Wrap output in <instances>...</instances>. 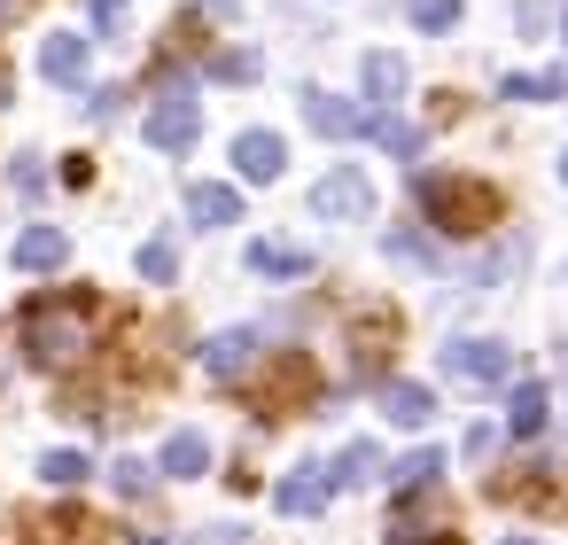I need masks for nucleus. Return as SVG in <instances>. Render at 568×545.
Here are the masks:
<instances>
[{"mask_svg": "<svg viewBox=\"0 0 568 545\" xmlns=\"http://www.w3.org/2000/svg\"><path fill=\"white\" fill-rule=\"evenodd\" d=\"M382 413H389L397 428H428V421H436V397H428L420 382H382Z\"/></svg>", "mask_w": 568, "mask_h": 545, "instance_id": "nucleus-14", "label": "nucleus"}, {"mask_svg": "<svg viewBox=\"0 0 568 545\" xmlns=\"http://www.w3.org/2000/svg\"><path fill=\"white\" fill-rule=\"evenodd\" d=\"M397 94H405V63L397 55H366V102H382V110H397Z\"/></svg>", "mask_w": 568, "mask_h": 545, "instance_id": "nucleus-18", "label": "nucleus"}, {"mask_svg": "<svg viewBox=\"0 0 568 545\" xmlns=\"http://www.w3.org/2000/svg\"><path fill=\"white\" fill-rule=\"evenodd\" d=\"M560 180H568V157H560Z\"/></svg>", "mask_w": 568, "mask_h": 545, "instance_id": "nucleus-29", "label": "nucleus"}, {"mask_svg": "<svg viewBox=\"0 0 568 545\" xmlns=\"http://www.w3.org/2000/svg\"><path fill=\"white\" fill-rule=\"evenodd\" d=\"M71 258V234L63 226H24L17 234V273H55Z\"/></svg>", "mask_w": 568, "mask_h": 545, "instance_id": "nucleus-11", "label": "nucleus"}, {"mask_svg": "<svg viewBox=\"0 0 568 545\" xmlns=\"http://www.w3.org/2000/svg\"><path fill=\"white\" fill-rule=\"evenodd\" d=\"M560 32H568V24H560Z\"/></svg>", "mask_w": 568, "mask_h": 545, "instance_id": "nucleus-30", "label": "nucleus"}, {"mask_svg": "<svg viewBox=\"0 0 568 545\" xmlns=\"http://www.w3.org/2000/svg\"><path fill=\"white\" fill-rule=\"evenodd\" d=\"M172 273H180V242H172V234L141 242V281H172Z\"/></svg>", "mask_w": 568, "mask_h": 545, "instance_id": "nucleus-22", "label": "nucleus"}, {"mask_svg": "<svg viewBox=\"0 0 568 545\" xmlns=\"http://www.w3.org/2000/svg\"><path fill=\"white\" fill-rule=\"evenodd\" d=\"M125 9H133V0H94V32H102V40H110V32H118V24H125Z\"/></svg>", "mask_w": 568, "mask_h": 545, "instance_id": "nucleus-24", "label": "nucleus"}, {"mask_svg": "<svg viewBox=\"0 0 568 545\" xmlns=\"http://www.w3.org/2000/svg\"><path fill=\"white\" fill-rule=\"evenodd\" d=\"M506 545H537V537H506Z\"/></svg>", "mask_w": 568, "mask_h": 545, "instance_id": "nucleus-26", "label": "nucleus"}, {"mask_svg": "<svg viewBox=\"0 0 568 545\" xmlns=\"http://www.w3.org/2000/svg\"><path fill=\"white\" fill-rule=\"evenodd\" d=\"M405 17H413L420 32H452V24H459V0H405Z\"/></svg>", "mask_w": 568, "mask_h": 545, "instance_id": "nucleus-23", "label": "nucleus"}, {"mask_svg": "<svg viewBox=\"0 0 568 545\" xmlns=\"http://www.w3.org/2000/svg\"><path fill=\"white\" fill-rule=\"evenodd\" d=\"M436 475H444V452H405V460L389 467V491H397V498H413V491H428Z\"/></svg>", "mask_w": 568, "mask_h": 545, "instance_id": "nucleus-19", "label": "nucleus"}, {"mask_svg": "<svg viewBox=\"0 0 568 545\" xmlns=\"http://www.w3.org/2000/svg\"><path fill=\"white\" fill-rule=\"evenodd\" d=\"M141 133H149V149H195V141H203V102H195V87L172 79V87L156 94V110H149Z\"/></svg>", "mask_w": 568, "mask_h": 545, "instance_id": "nucleus-2", "label": "nucleus"}, {"mask_svg": "<svg viewBox=\"0 0 568 545\" xmlns=\"http://www.w3.org/2000/svg\"><path fill=\"white\" fill-rule=\"evenodd\" d=\"M40 475H48L55 491H79V483L94 475V460H87V452H48V460H40Z\"/></svg>", "mask_w": 568, "mask_h": 545, "instance_id": "nucleus-21", "label": "nucleus"}, {"mask_svg": "<svg viewBox=\"0 0 568 545\" xmlns=\"http://www.w3.org/2000/svg\"><path fill=\"white\" fill-rule=\"evenodd\" d=\"M9 9H17V0H0V17H9Z\"/></svg>", "mask_w": 568, "mask_h": 545, "instance_id": "nucleus-27", "label": "nucleus"}, {"mask_svg": "<svg viewBox=\"0 0 568 545\" xmlns=\"http://www.w3.org/2000/svg\"><path fill=\"white\" fill-rule=\"evenodd\" d=\"M312 211H320L327 226H358V219L374 211V180H366L358 164H335V172L312 188Z\"/></svg>", "mask_w": 568, "mask_h": 545, "instance_id": "nucleus-4", "label": "nucleus"}, {"mask_svg": "<svg viewBox=\"0 0 568 545\" xmlns=\"http://www.w3.org/2000/svg\"><path fill=\"white\" fill-rule=\"evenodd\" d=\"M281 164H288V141H281V133H257V125H250V133L234 141V172H242V180H281Z\"/></svg>", "mask_w": 568, "mask_h": 545, "instance_id": "nucleus-9", "label": "nucleus"}, {"mask_svg": "<svg viewBox=\"0 0 568 545\" xmlns=\"http://www.w3.org/2000/svg\"><path fill=\"white\" fill-rule=\"evenodd\" d=\"M506 102H568V71H506Z\"/></svg>", "mask_w": 568, "mask_h": 545, "instance_id": "nucleus-15", "label": "nucleus"}, {"mask_svg": "<svg viewBox=\"0 0 568 545\" xmlns=\"http://www.w3.org/2000/svg\"><path fill=\"white\" fill-rule=\"evenodd\" d=\"M273 498H281V514H320V506L335 498V475H327L320 460H304V467H288V475H281V491H273Z\"/></svg>", "mask_w": 568, "mask_h": 545, "instance_id": "nucleus-6", "label": "nucleus"}, {"mask_svg": "<svg viewBox=\"0 0 568 545\" xmlns=\"http://www.w3.org/2000/svg\"><path fill=\"white\" fill-rule=\"evenodd\" d=\"M79 343H87V335H79V304H32V312H24V359H32V366L55 374V366L79 359Z\"/></svg>", "mask_w": 568, "mask_h": 545, "instance_id": "nucleus-1", "label": "nucleus"}, {"mask_svg": "<svg viewBox=\"0 0 568 545\" xmlns=\"http://www.w3.org/2000/svg\"><path fill=\"white\" fill-rule=\"evenodd\" d=\"M366 133H374V141H382L389 157H405V164L420 157V125H405L397 110H366Z\"/></svg>", "mask_w": 568, "mask_h": 545, "instance_id": "nucleus-17", "label": "nucleus"}, {"mask_svg": "<svg viewBox=\"0 0 568 545\" xmlns=\"http://www.w3.org/2000/svg\"><path fill=\"white\" fill-rule=\"evenodd\" d=\"M545 428V382H514V397H506V436H537Z\"/></svg>", "mask_w": 568, "mask_h": 545, "instance_id": "nucleus-16", "label": "nucleus"}, {"mask_svg": "<svg viewBox=\"0 0 568 545\" xmlns=\"http://www.w3.org/2000/svg\"><path fill=\"white\" fill-rule=\"evenodd\" d=\"M304 125L320 141H351V133H366V110L343 102V94H304Z\"/></svg>", "mask_w": 568, "mask_h": 545, "instance_id": "nucleus-8", "label": "nucleus"}, {"mask_svg": "<svg viewBox=\"0 0 568 545\" xmlns=\"http://www.w3.org/2000/svg\"><path fill=\"white\" fill-rule=\"evenodd\" d=\"M374 467H382V452L358 436V444H343V452H335V467H327V475H335V483H374Z\"/></svg>", "mask_w": 568, "mask_h": 545, "instance_id": "nucleus-20", "label": "nucleus"}, {"mask_svg": "<svg viewBox=\"0 0 568 545\" xmlns=\"http://www.w3.org/2000/svg\"><path fill=\"white\" fill-rule=\"evenodd\" d=\"M40 71H48L55 87H87V71H94V48H87L79 32H55V40H40Z\"/></svg>", "mask_w": 568, "mask_h": 545, "instance_id": "nucleus-7", "label": "nucleus"}, {"mask_svg": "<svg viewBox=\"0 0 568 545\" xmlns=\"http://www.w3.org/2000/svg\"><path fill=\"white\" fill-rule=\"evenodd\" d=\"M0 102H9V79H0Z\"/></svg>", "mask_w": 568, "mask_h": 545, "instance_id": "nucleus-28", "label": "nucleus"}, {"mask_svg": "<svg viewBox=\"0 0 568 545\" xmlns=\"http://www.w3.org/2000/svg\"><path fill=\"white\" fill-rule=\"evenodd\" d=\"M444 374L490 390V382H514V351H506L498 335H452V343H444Z\"/></svg>", "mask_w": 568, "mask_h": 545, "instance_id": "nucleus-3", "label": "nucleus"}, {"mask_svg": "<svg viewBox=\"0 0 568 545\" xmlns=\"http://www.w3.org/2000/svg\"><path fill=\"white\" fill-rule=\"evenodd\" d=\"M257 366V327H219L211 343H203V374L211 382H242Z\"/></svg>", "mask_w": 568, "mask_h": 545, "instance_id": "nucleus-5", "label": "nucleus"}, {"mask_svg": "<svg viewBox=\"0 0 568 545\" xmlns=\"http://www.w3.org/2000/svg\"><path fill=\"white\" fill-rule=\"evenodd\" d=\"M187 219H195V226H234V219H242V195H234L226 180H195V188H187Z\"/></svg>", "mask_w": 568, "mask_h": 545, "instance_id": "nucleus-12", "label": "nucleus"}, {"mask_svg": "<svg viewBox=\"0 0 568 545\" xmlns=\"http://www.w3.org/2000/svg\"><path fill=\"white\" fill-rule=\"evenodd\" d=\"M250 273L257 281H304L312 250H296V242H250Z\"/></svg>", "mask_w": 568, "mask_h": 545, "instance_id": "nucleus-13", "label": "nucleus"}, {"mask_svg": "<svg viewBox=\"0 0 568 545\" xmlns=\"http://www.w3.org/2000/svg\"><path fill=\"white\" fill-rule=\"evenodd\" d=\"M156 475H180V483L187 475H211V436L203 428H172L164 452H156Z\"/></svg>", "mask_w": 568, "mask_h": 545, "instance_id": "nucleus-10", "label": "nucleus"}, {"mask_svg": "<svg viewBox=\"0 0 568 545\" xmlns=\"http://www.w3.org/2000/svg\"><path fill=\"white\" fill-rule=\"evenodd\" d=\"M149 475H156V467H141V460H125V467H118V491H125V498H141V491H149Z\"/></svg>", "mask_w": 568, "mask_h": 545, "instance_id": "nucleus-25", "label": "nucleus"}]
</instances>
